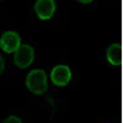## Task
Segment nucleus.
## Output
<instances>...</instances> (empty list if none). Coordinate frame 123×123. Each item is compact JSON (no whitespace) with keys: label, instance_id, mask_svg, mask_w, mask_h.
<instances>
[{"label":"nucleus","instance_id":"f257e3e1","mask_svg":"<svg viewBox=\"0 0 123 123\" xmlns=\"http://www.w3.org/2000/svg\"><path fill=\"white\" fill-rule=\"evenodd\" d=\"M26 86L35 95H42L48 89V78L42 69L31 70L26 76Z\"/></svg>","mask_w":123,"mask_h":123},{"label":"nucleus","instance_id":"f03ea898","mask_svg":"<svg viewBox=\"0 0 123 123\" xmlns=\"http://www.w3.org/2000/svg\"><path fill=\"white\" fill-rule=\"evenodd\" d=\"M35 60V49L30 44H21L20 48L15 52L14 63L20 69L28 68Z\"/></svg>","mask_w":123,"mask_h":123},{"label":"nucleus","instance_id":"7ed1b4c3","mask_svg":"<svg viewBox=\"0 0 123 123\" xmlns=\"http://www.w3.org/2000/svg\"><path fill=\"white\" fill-rule=\"evenodd\" d=\"M21 46V37L15 31H6L0 37V48L5 53H15Z\"/></svg>","mask_w":123,"mask_h":123},{"label":"nucleus","instance_id":"20e7f679","mask_svg":"<svg viewBox=\"0 0 123 123\" xmlns=\"http://www.w3.org/2000/svg\"><path fill=\"white\" fill-rule=\"evenodd\" d=\"M71 79V70L68 65L58 64L50 70V80L55 86H67Z\"/></svg>","mask_w":123,"mask_h":123},{"label":"nucleus","instance_id":"39448f33","mask_svg":"<svg viewBox=\"0 0 123 123\" xmlns=\"http://www.w3.org/2000/svg\"><path fill=\"white\" fill-rule=\"evenodd\" d=\"M33 9L39 20H49L55 12V0H36Z\"/></svg>","mask_w":123,"mask_h":123},{"label":"nucleus","instance_id":"423d86ee","mask_svg":"<svg viewBox=\"0 0 123 123\" xmlns=\"http://www.w3.org/2000/svg\"><path fill=\"white\" fill-rule=\"evenodd\" d=\"M106 57L111 65H121L122 64V46L119 43L111 44L107 49Z\"/></svg>","mask_w":123,"mask_h":123},{"label":"nucleus","instance_id":"0eeeda50","mask_svg":"<svg viewBox=\"0 0 123 123\" xmlns=\"http://www.w3.org/2000/svg\"><path fill=\"white\" fill-rule=\"evenodd\" d=\"M3 123H22V121L16 116H10V117L5 118Z\"/></svg>","mask_w":123,"mask_h":123},{"label":"nucleus","instance_id":"6e6552de","mask_svg":"<svg viewBox=\"0 0 123 123\" xmlns=\"http://www.w3.org/2000/svg\"><path fill=\"white\" fill-rule=\"evenodd\" d=\"M4 70H5V60H4L3 55L0 54V75L4 73Z\"/></svg>","mask_w":123,"mask_h":123},{"label":"nucleus","instance_id":"1a4fd4ad","mask_svg":"<svg viewBox=\"0 0 123 123\" xmlns=\"http://www.w3.org/2000/svg\"><path fill=\"white\" fill-rule=\"evenodd\" d=\"M78 1H79L80 4H84V5H86V4H90V3H92L94 0H78Z\"/></svg>","mask_w":123,"mask_h":123}]
</instances>
